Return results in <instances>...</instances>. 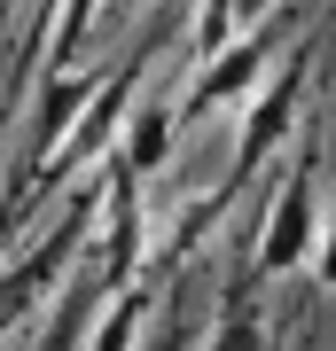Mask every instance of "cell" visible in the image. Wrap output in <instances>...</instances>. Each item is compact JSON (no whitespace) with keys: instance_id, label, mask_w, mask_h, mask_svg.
Instances as JSON below:
<instances>
[{"instance_id":"obj_1","label":"cell","mask_w":336,"mask_h":351,"mask_svg":"<svg viewBox=\"0 0 336 351\" xmlns=\"http://www.w3.org/2000/svg\"><path fill=\"white\" fill-rule=\"evenodd\" d=\"M305 71H313V47L282 55L274 71L258 78V94H250V117L235 125V180H250L266 156L282 149L289 133H298V101H305Z\"/></svg>"},{"instance_id":"obj_2","label":"cell","mask_w":336,"mask_h":351,"mask_svg":"<svg viewBox=\"0 0 336 351\" xmlns=\"http://www.w3.org/2000/svg\"><path fill=\"white\" fill-rule=\"evenodd\" d=\"M266 71H274V32H266V24H258V32H235V39L212 55V63H203V71L180 86V117H188V125H203V117L235 110V101L258 94Z\"/></svg>"},{"instance_id":"obj_3","label":"cell","mask_w":336,"mask_h":351,"mask_svg":"<svg viewBox=\"0 0 336 351\" xmlns=\"http://www.w3.org/2000/svg\"><path fill=\"white\" fill-rule=\"evenodd\" d=\"M258 226H266V234H258V258H250L258 281H282V274H298V265H313V234H321V172L298 164Z\"/></svg>"},{"instance_id":"obj_4","label":"cell","mask_w":336,"mask_h":351,"mask_svg":"<svg viewBox=\"0 0 336 351\" xmlns=\"http://www.w3.org/2000/svg\"><path fill=\"white\" fill-rule=\"evenodd\" d=\"M87 219H94V203H71V219H63L32 258H16L8 274H0V328H16V320H24L32 304L63 281V265H71V258H78V242H87Z\"/></svg>"},{"instance_id":"obj_5","label":"cell","mask_w":336,"mask_h":351,"mask_svg":"<svg viewBox=\"0 0 336 351\" xmlns=\"http://www.w3.org/2000/svg\"><path fill=\"white\" fill-rule=\"evenodd\" d=\"M149 63H157V39H149V47H141V55H133L125 71H110V78L94 86L87 117H78V125H71V141L55 149V156H63V172H71L78 156H102V149L117 141V117H133V94H141V71H149Z\"/></svg>"},{"instance_id":"obj_6","label":"cell","mask_w":336,"mask_h":351,"mask_svg":"<svg viewBox=\"0 0 336 351\" xmlns=\"http://www.w3.org/2000/svg\"><path fill=\"white\" fill-rule=\"evenodd\" d=\"M172 133H180V94L133 101V117H125V133H117V164L133 180H157L164 156H172Z\"/></svg>"},{"instance_id":"obj_7","label":"cell","mask_w":336,"mask_h":351,"mask_svg":"<svg viewBox=\"0 0 336 351\" xmlns=\"http://www.w3.org/2000/svg\"><path fill=\"white\" fill-rule=\"evenodd\" d=\"M94 86H102L94 71H71V63L47 71V86H39V156H55L63 141H71V125L87 117V101H94Z\"/></svg>"},{"instance_id":"obj_8","label":"cell","mask_w":336,"mask_h":351,"mask_svg":"<svg viewBox=\"0 0 336 351\" xmlns=\"http://www.w3.org/2000/svg\"><path fill=\"white\" fill-rule=\"evenodd\" d=\"M212 343H258L266 336V320H258V304H250V289H227V313L203 328Z\"/></svg>"},{"instance_id":"obj_9","label":"cell","mask_w":336,"mask_h":351,"mask_svg":"<svg viewBox=\"0 0 336 351\" xmlns=\"http://www.w3.org/2000/svg\"><path fill=\"white\" fill-rule=\"evenodd\" d=\"M87 336H94V343H133V336H141V289H133V281L110 289V313H102Z\"/></svg>"},{"instance_id":"obj_10","label":"cell","mask_w":336,"mask_h":351,"mask_svg":"<svg viewBox=\"0 0 336 351\" xmlns=\"http://www.w3.org/2000/svg\"><path fill=\"white\" fill-rule=\"evenodd\" d=\"M313 289H336V180H321V250H313Z\"/></svg>"},{"instance_id":"obj_11","label":"cell","mask_w":336,"mask_h":351,"mask_svg":"<svg viewBox=\"0 0 336 351\" xmlns=\"http://www.w3.org/2000/svg\"><path fill=\"white\" fill-rule=\"evenodd\" d=\"M102 8H133V0H102Z\"/></svg>"}]
</instances>
